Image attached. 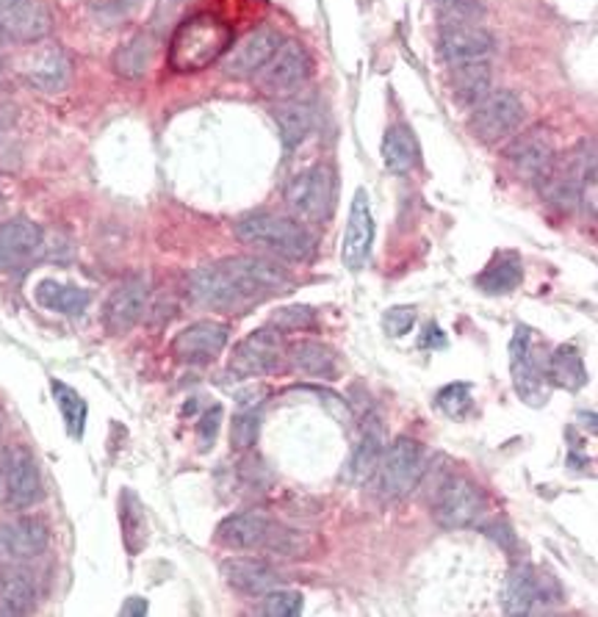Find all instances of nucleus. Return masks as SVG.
<instances>
[{
	"label": "nucleus",
	"instance_id": "obj_1",
	"mask_svg": "<svg viewBox=\"0 0 598 617\" xmlns=\"http://www.w3.org/2000/svg\"><path fill=\"white\" fill-rule=\"evenodd\" d=\"M294 280L283 266L266 258H228L200 266L189 274V297L203 308L241 313L291 291Z\"/></svg>",
	"mask_w": 598,
	"mask_h": 617
},
{
	"label": "nucleus",
	"instance_id": "obj_2",
	"mask_svg": "<svg viewBox=\"0 0 598 617\" xmlns=\"http://www.w3.org/2000/svg\"><path fill=\"white\" fill-rule=\"evenodd\" d=\"M233 44L230 25L214 14H194L175 28L169 39V67L175 73H198L211 67Z\"/></svg>",
	"mask_w": 598,
	"mask_h": 617
},
{
	"label": "nucleus",
	"instance_id": "obj_3",
	"mask_svg": "<svg viewBox=\"0 0 598 617\" xmlns=\"http://www.w3.org/2000/svg\"><path fill=\"white\" fill-rule=\"evenodd\" d=\"M236 239L255 249H264L275 258L296 260V263H305V260L314 258L316 249L314 235L308 233L303 222L278 217V214H269V210L244 214L236 222Z\"/></svg>",
	"mask_w": 598,
	"mask_h": 617
},
{
	"label": "nucleus",
	"instance_id": "obj_4",
	"mask_svg": "<svg viewBox=\"0 0 598 617\" xmlns=\"http://www.w3.org/2000/svg\"><path fill=\"white\" fill-rule=\"evenodd\" d=\"M510 374L512 388L526 404L543 408L549 401V355L543 352L535 330L519 324L510 340Z\"/></svg>",
	"mask_w": 598,
	"mask_h": 617
},
{
	"label": "nucleus",
	"instance_id": "obj_5",
	"mask_svg": "<svg viewBox=\"0 0 598 617\" xmlns=\"http://www.w3.org/2000/svg\"><path fill=\"white\" fill-rule=\"evenodd\" d=\"M421 476H424V451H421V446L413 438H396L394 444L383 449V458L377 463L371 479L377 481V490H380L383 499L394 501L419 488Z\"/></svg>",
	"mask_w": 598,
	"mask_h": 617
},
{
	"label": "nucleus",
	"instance_id": "obj_6",
	"mask_svg": "<svg viewBox=\"0 0 598 617\" xmlns=\"http://www.w3.org/2000/svg\"><path fill=\"white\" fill-rule=\"evenodd\" d=\"M335 200V175L325 164L305 169L285 185V205L296 222L321 224L330 217Z\"/></svg>",
	"mask_w": 598,
	"mask_h": 617
},
{
	"label": "nucleus",
	"instance_id": "obj_7",
	"mask_svg": "<svg viewBox=\"0 0 598 617\" xmlns=\"http://www.w3.org/2000/svg\"><path fill=\"white\" fill-rule=\"evenodd\" d=\"M524 123V103L510 89H496L485 100L474 105L471 130L485 144H499L516 137V130Z\"/></svg>",
	"mask_w": 598,
	"mask_h": 617
},
{
	"label": "nucleus",
	"instance_id": "obj_8",
	"mask_svg": "<svg viewBox=\"0 0 598 617\" xmlns=\"http://www.w3.org/2000/svg\"><path fill=\"white\" fill-rule=\"evenodd\" d=\"M482 510H485V496H482L480 485L466 476H449L435 496L432 518L444 529H463L480 518Z\"/></svg>",
	"mask_w": 598,
	"mask_h": 617
},
{
	"label": "nucleus",
	"instance_id": "obj_9",
	"mask_svg": "<svg viewBox=\"0 0 598 617\" xmlns=\"http://www.w3.org/2000/svg\"><path fill=\"white\" fill-rule=\"evenodd\" d=\"M310 75V56L305 44L300 42H283L275 56L260 67V73L255 75L258 78L260 92L266 94H291L296 89L303 87L305 80Z\"/></svg>",
	"mask_w": 598,
	"mask_h": 617
},
{
	"label": "nucleus",
	"instance_id": "obj_10",
	"mask_svg": "<svg viewBox=\"0 0 598 617\" xmlns=\"http://www.w3.org/2000/svg\"><path fill=\"white\" fill-rule=\"evenodd\" d=\"M283 44L280 34L271 28V25H260L255 31H250L247 37L241 42L230 44L228 53L219 59V67L228 78L244 80V78H255L260 73L266 62L275 56V50Z\"/></svg>",
	"mask_w": 598,
	"mask_h": 617
},
{
	"label": "nucleus",
	"instance_id": "obj_11",
	"mask_svg": "<svg viewBox=\"0 0 598 617\" xmlns=\"http://www.w3.org/2000/svg\"><path fill=\"white\" fill-rule=\"evenodd\" d=\"M371 244H374V214H371L369 192L358 189L352 197L349 217H346L344 235H341V263L349 272L364 269L371 255Z\"/></svg>",
	"mask_w": 598,
	"mask_h": 617
},
{
	"label": "nucleus",
	"instance_id": "obj_12",
	"mask_svg": "<svg viewBox=\"0 0 598 617\" xmlns=\"http://www.w3.org/2000/svg\"><path fill=\"white\" fill-rule=\"evenodd\" d=\"M230 340V327L222 321H194L186 330H180L173 340V355L180 363L203 365L214 363L225 352Z\"/></svg>",
	"mask_w": 598,
	"mask_h": 617
},
{
	"label": "nucleus",
	"instance_id": "obj_13",
	"mask_svg": "<svg viewBox=\"0 0 598 617\" xmlns=\"http://www.w3.org/2000/svg\"><path fill=\"white\" fill-rule=\"evenodd\" d=\"M283 360V340L275 330H253L239 346L233 349L230 358V371L239 377H264L269 371H275Z\"/></svg>",
	"mask_w": 598,
	"mask_h": 617
},
{
	"label": "nucleus",
	"instance_id": "obj_14",
	"mask_svg": "<svg viewBox=\"0 0 598 617\" xmlns=\"http://www.w3.org/2000/svg\"><path fill=\"white\" fill-rule=\"evenodd\" d=\"M494 34L480 23L441 25V56L449 67L471 62H491L494 56Z\"/></svg>",
	"mask_w": 598,
	"mask_h": 617
},
{
	"label": "nucleus",
	"instance_id": "obj_15",
	"mask_svg": "<svg viewBox=\"0 0 598 617\" xmlns=\"http://www.w3.org/2000/svg\"><path fill=\"white\" fill-rule=\"evenodd\" d=\"M44 247L42 228L31 219L0 224V272H17L39 258Z\"/></svg>",
	"mask_w": 598,
	"mask_h": 617
},
{
	"label": "nucleus",
	"instance_id": "obj_16",
	"mask_svg": "<svg viewBox=\"0 0 598 617\" xmlns=\"http://www.w3.org/2000/svg\"><path fill=\"white\" fill-rule=\"evenodd\" d=\"M148 280L133 274V278L123 280L117 288L112 291V297L105 303L103 321L109 333L123 335L128 330H133L139 321H142L144 310H148Z\"/></svg>",
	"mask_w": 598,
	"mask_h": 617
},
{
	"label": "nucleus",
	"instance_id": "obj_17",
	"mask_svg": "<svg viewBox=\"0 0 598 617\" xmlns=\"http://www.w3.org/2000/svg\"><path fill=\"white\" fill-rule=\"evenodd\" d=\"M50 531L39 518L0 520V560L28 562L48 551Z\"/></svg>",
	"mask_w": 598,
	"mask_h": 617
},
{
	"label": "nucleus",
	"instance_id": "obj_18",
	"mask_svg": "<svg viewBox=\"0 0 598 617\" xmlns=\"http://www.w3.org/2000/svg\"><path fill=\"white\" fill-rule=\"evenodd\" d=\"M275 529V520L260 510H244L233 513L216 526V543L230 551H255L266 549Z\"/></svg>",
	"mask_w": 598,
	"mask_h": 617
},
{
	"label": "nucleus",
	"instance_id": "obj_19",
	"mask_svg": "<svg viewBox=\"0 0 598 617\" xmlns=\"http://www.w3.org/2000/svg\"><path fill=\"white\" fill-rule=\"evenodd\" d=\"M507 158L512 160L516 172L526 180H546L557 167V153L551 139L543 130H530L519 137L507 150Z\"/></svg>",
	"mask_w": 598,
	"mask_h": 617
},
{
	"label": "nucleus",
	"instance_id": "obj_20",
	"mask_svg": "<svg viewBox=\"0 0 598 617\" xmlns=\"http://www.w3.org/2000/svg\"><path fill=\"white\" fill-rule=\"evenodd\" d=\"M0 28L9 39L37 42L50 31V14L39 0H0Z\"/></svg>",
	"mask_w": 598,
	"mask_h": 617
},
{
	"label": "nucleus",
	"instance_id": "obj_21",
	"mask_svg": "<svg viewBox=\"0 0 598 617\" xmlns=\"http://www.w3.org/2000/svg\"><path fill=\"white\" fill-rule=\"evenodd\" d=\"M9 454V504L23 510L42 499V476L34 454L25 446L7 449Z\"/></svg>",
	"mask_w": 598,
	"mask_h": 617
},
{
	"label": "nucleus",
	"instance_id": "obj_22",
	"mask_svg": "<svg viewBox=\"0 0 598 617\" xmlns=\"http://www.w3.org/2000/svg\"><path fill=\"white\" fill-rule=\"evenodd\" d=\"M222 576L233 590L244 595H264L280 587V574L269 562L255 556H233L222 562Z\"/></svg>",
	"mask_w": 598,
	"mask_h": 617
},
{
	"label": "nucleus",
	"instance_id": "obj_23",
	"mask_svg": "<svg viewBox=\"0 0 598 617\" xmlns=\"http://www.w3.org/2000/svg\"><path fill=\"white\" fill-rule=\"evenodd\" d=\"M25 80L31 83L39 92H62L67 89L69 75H73V64L64 56L59 48H44L39 50L37 56L28 59V64L23 67Z\"/></svg>",
	"mask_w": 598,
	"mask_h": 617
},
{
	"label": "nucleus",
	"instance_id": "obj_24",
	"mask_svg": "<svg viewBox=\"0 0 598 617\" xmlns=\"http://www.w3.org/2000/svg\"><path fill=\"white\" fill-rule=\"evenodd\" d=\"M37 604V584L28 570L17 562H9L0 568V615H25Z\"/></svg>",
	"mask_w": 598,
	"mask_h": 617
},
{
	"label": "nucleus",
	"instance_id": "obj_25",
	"mask_svg": "<svg viewBox=\"0 0 598 617\" xmlns=\"http://www.w3.org/2000/svg\"><path fill=\"white\" fill-rule=\"evenodd\" d=\"M540 601V574L532 565H516L505 579V604L507 615H530Z\"/></svg>",
	"mask_w": 598,
	"mask_h": 617
},
{
	"label": "nucleus",
	"instance_id": "obj_26",
	"mask_svg": "<svg viewBox=\"0 0 598 617\" xmlns=\"http://www.w3.org/2000/svg\"><path fill=\"white\" fill-rule=\"evenodd\" d=\"M380 155H383V167L389 169L391 175L413 172L421 160V150L413 137V130L407 128V125H391V128L385 130Z\"/></svg>",
	"mask_w": 598,
	"mask_h": 617
},
{
	"label": "nucleus",
	"instance_id": "obj_27",
	"mask_svg": "<svg viewBox=\"0 0 598 617\" xmlns=\"http://www.w3.org/2000/svg\"><path fill=\"white\" fill-rule=\"evenodd\" d=\"M289 360L296 371H303L308 377L335 380L339 374V358L330 346L319 340H296L289 349Z\"/></svg>",
	"mask_w": 598,
	"mask_h": 617
},
{
	"label": "nucleus",
	"instance_id": "obj_28",
	"mask_svg": "<svg viewBox=\"0 0 598 617\" xmlns=\"http://www.w3.org/2000/svg\"><path fill=\"white\" fill-rule=\"evenodd\" d=\"M37 303L44 310H53V313L64 316H80L92 303V294L80 285L69 283H56V280H42L37 285Z\"/></svg>",
	"mask_w": 598,
	"mask_h": 617
},
{
	"label": "nucleus",
	"instance_id": "obj_29",
	"mask_svg": "<svg viewBox=\"0 0 598 617\" xmlns=\"http://www.w3.org/2000/svg\"><path fill=\"white\" fill-rule=\"evenodd\" d=\"M587 369L585 358L574 344L557 346L555 352L549 355V383L562 390H582L587 385Z\"/></svg>",
	"mask_w": 598,
	"mask_h": 617
},
{
	"label": "nucleus",
	"instance_id": "obj_30",
	"mask_svg": "<svg viewBox=\"0 0 598 617\" xmlns=\"http://www.w3.org/2000/svg\"><path fill=\"white\" fill-rule=\"evenodd\" d=\"M275 123H278L285 150L300 147L314 128V105L305 100H285L275 108Z\"/></svg>",
	"mask_w": 598,
	"mask_h": 617
},
{
	"label": "nucleus",
	"instance_id": "obj_31",
	"mask_svg": "<svg viewBox=\"0 0 598 617\" xmlns=\"http://www.w3.org/2000/svg\"><path fill=\"white\" fill-rule=\"evenodd\" d=\"M491 83H494L491 62H471L451 67V87H455L457 100L471 105V108L491 94Z\"/></svg>",
	"mask_w": 598,
	"mask_h": 617
},
{
	"label": "nucleus",
	"instance_id": "obj_32",
	"mask_svg": "<svg viewBox=\"0 0 598 617\" xmlns=\"http://www.w3.org/2000/svg\"><path fill=\"white\" fill-rule=\"evenodd\" d=\"M521 280H524V266H521L519 255L501 253L482 269V274L476 278V288L485 294H510L519 288Z\"/></svg>",
	"mask_w": 598,
	"mask_h": 617
},
{
	"label": "nucleus",
	"instance_id": "obj_33",
	"mask_svg": "<svg viewBox=\"0 0 598 617\" xmlns=\"http://www.w3.org/2000/svg\"><path fill=\"white\" fill-rule=\"evenodd\" d=\"M50 390H53V399H56V408L62 413L64 426H67V435L73 440L84 438V429H87V419H89V408L84 396L78 394L75 388H69L67 383L62 380H50Z\"/></svg>",
	"mask_w": 598,
	"mask_h": 617
},
{
	"label": "nucleus",
	"instance_id": "obj_34",
	"mask_svg": "<svg viewBox=\"0 0 598 617\" xmlns=\"http://www.w3.org/2000/svg\"><path fill=\"white\" fill-rule=\"evenodd\" d=\"M153 50H155L153 37H150V34H139V37L125 42L123 48L114 53V73L123 75V78L128 80L142 78V75L148 73L150 62H153Z\"/></svg>",
	"mask_w": 598,
	"mask_h": 617
},
{
	"label": "nucleus",
	"instance_id": "obj_35",
	"mask_svg": "<svg viewBox=\"0 0 598 617\" xmlns=\"http://www.w3.org/2000/svg\"><path fill=\"white\" fill-rule=\"evenodd\" d=\"M383 449H385L383 429H380V424H371L364 433L358 449H355V454H352V460H349L352 479L369 481L371 476H374L377 463H380V458H383Z\"/></svg>",
	"mask_w": 598,
	"mask_h": 617
},
{
	"label": "nucleus",
	"instance_id": "obj_36",
	"mask_svg": "<svg viewBox=\"0 0 598 617\" xmlns=\"http://www.w3.org/2000/svg\"><path fill=\"white\" fill-rule=\"evenodd\" d=\"M119 518H123V535H125V545H128L130 554L142 549L144 540H148V524H144V513L139 506V499H136L130 490H125L123 501H119Z\"/></svg>",
	"mask_w": 598,
	"mask_h": 617
},
{
	"label": "nucleus",
	"instance_id": "obj_37",
	"mask_svg": "<svg viewBox=\"0 0 598 617\" xmlns=\"http://www.w3.org/2000/svg\"><path fill=\"white\" fill-rule=\"evenodd\" d=\"M260 433V413L255 408H244L230 421V446L239 451L253 449Z\"/></svg>",
	"mask_w": 598,
	"mask_h": 617
},
{
	"label": "nucleus",
	"instance_id": "obj_38",
	"mask_svg": "<svg viewBox=\"0 0 598 617\" xmlns=\"http://www.w3.org/2000/svg\"><path fill=\"white\" fill-rule=\"evenodd\" d=\"M435 9H438L441 25L480 23L485 17L480 0H435Z\"/></svg>",
	"mask_w": 598,
	"mask_h": 617
},
{
	"label": "nucleus",
	"instance_id": "obj_39",
	"mask_svg": "<svg viewBox=\"0 0 598 617\" xmlns=\"http://www.w3.org/2000/svg\"><path fill=\"white\" fill-rule=\"evenodd\" d=\"M303 593L283 590V587H275V590L264 593V601H260V612L269 617H294L303 612Z\"/></svg>",
	"mask_w": 598,
	"mask_h": 617
},
{
	"label": "nucleus",
	"instance_id": "obj_40",
	"mask_svg": "<svg viewBox=\"0 0 598 617\" xmlns=\"http://www.w3.org/2000/svg\"><path fill=\"white\" fill-rule=\"evenodd\" d=\"M438 408L444 410L449 419H466L474 408V399H471V385L466 383H455L446 385V388L438 390Z\"/></svg>",
	"mask_w": 598,
	"mask_h": 617
},
{
	"label": "nucleus",
	"instance_id": "obj_41",
	"mask_svg": "<svg viewBox=\"0 0 598 617\" xmlns=\"http://www.w3.org/2000/svg\"><path fill=\"white\" fill-rule=\"evenodd\" d=\"M275 327L280 330H289V333H294V330H305V327H314L316 324V313L314 308H305V305H296V308H283L275 313Z\"/></svg>",
	"mask_w": 598,
	"mask_h": 617
},
{
	"label": "nucleus",
	"instance_id": "obj_42",
	"mask_svg": "<svg viewBox=\"0 0 598 617\" xmlns=\"http://www.w3.org/2000/svg\"><path fill=\"white\" fill-rule=\"evenodd\" d=\"M413 324H416V308H407V305H396V308H391L389 313L383 316L385 333L394 335V338H402V335L410 333Z\"/></svg>",
	"mask_w": 598,
	"mask_h": 617
},
{
	"label": "nucleus",
	"instance_id": "obj_43",
	"mask_svg": "<svg viewBox=\"0 0 598 617\" xmlns=\"http://www.w3.org/2000/svg\"><path fill=\"white\" fill-rule=\"evenodd\" d=\"M219 424H222V408L216 404V408H211L208 413L203 415V421H200V426H198V435H200V444H203V449L214 446L216 433H219Z\"/></svg>",
	"mask_w": 598,
	"mask_h": 617
},
{
	"label": "nucleus",
	"instance_id": "obj_44",
	"mask_svg": "<svg viewBox=\"0 0 598 617\" xmlns=\"http://www.w3.org/2000/svg\"><path fill=\"white\" fill-rule=\"evenodd\" d=\"M485 535L487 538H494L496 543L505 545V549H516V535H512V529L507 524H499V520H494V524L485 526Z\"/></svg>",
	"mask_w": 598,
	"mask_h": 617
},
{
	"label": "nucleus",
	"instance_id": "obj_45",
	"mask_svg": "<svg viewBox=\"0 0 598 617\" xmlns=\"http://www.w3.org/2000/svg\"><path fill=\"white\" fill-rule=\"evenodd\" d=\"M0 504H9V454L0 451Z\"/></svg>",
	"mask_w": 598,
	"mask_h": 617
},
{
	"label": "nucleus",
	"instance_id": "obj_46",
	"mask_svg": "<svg viewBox=\"0 0 598 617\" xmlns=\"http://www.w3.org/2000/svg\"><path fill=\"white\" fill-rule=\"evenodd\" d=\"M123 615H148V601L139 599V595H133V599H128L123 604Z\"/></svg>",
	"mask_w": 598,
	"mask_h": 617
},
{
	"label": "nucleus",
	"instance_id": "obj_47",
	"mask_svg": "<svg viewBox=\"0 0 598 617\" xmlns=\"http://www.w3.org/2000/svg\"><path fill=\"white\" fill-rule=\"evenodd\" d=\"M12 42V39L7 37V31H3V28H0V53H3V50H7V44Z\"/></svg>",
	"mask_w": 598,
	"mask_h": 617
},
{
	"label": "nucleus",
	"instance_id": "obj_48",
	"mask_svg": "<svg viewBox=\"0 0 598 617\" xmlns=\"http://www.w3.org/2000/svg\"><path fill=\"white\" fill-rule=\"evenodd\" d=\"M0 78H3V69H0Z\"/></svg>",
	"mask_w": 598,
	"mask_h": 617
},
{
	"label": "nucleus",
	"instance_id": "obj_49",
	"mask_svg": "<svg viewBox=\"0 0 598 617\" xmlns=\"http://www.w3.org/2000/svg\"><path fill=\"white\" fill-rule=\"evenodd\" d=\"M173 3H180V0H173Z\"/></svg>",
	"mask_w": 598,
	"mask_h": 617
}]
</instances>
